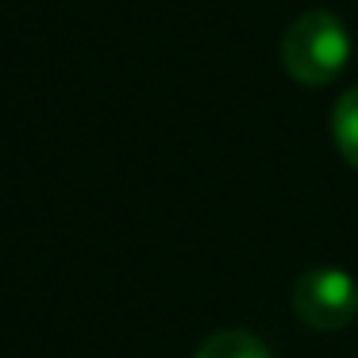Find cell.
I'll return each instance as SVG.
<instances>
[{"mask_svg": "<svg viewBox=\"0 0 358 358\" xmlns=\"http://www.w3.org/2000/svg\"><path fill=\"white\" fill-rule=\"evenodd\" d=\"M293 312L301 324L316 327V331H339L355 320L358 312V285L347 270L335 266H316L304 270L293 285Z\"/></svg>", "mask_w": 358, "mask_h": 358, "instance_id": "2", "label": "cell"}, {"mask_svg": "<svg viewBox=\"0 0 358 358\" xmlns=\"http://www.w3.org/2000/svg\"><path fill=\"white\" fill-rule=\"evenodd\" d=\"M193 358H273V355H270V347H266L255 331L224 327V331H212L208 339L196 347Z\"/></svg>", "mask_w": 358, "mask_h": 358, "instance_id": "3", "label": "cell"}, {"mask_svg": "<svg viewBox=\"0 0 358 358\" xmlns=\"http://www.w3.org/2000/svg\"><path fill=\"white\" fill-rule=\"evenodd\" d=\"M281 70L304 89L331 85L350 62V31L335 12L308 8L281 35Z\"/></svg>", "mask_w": 358, "mask_h": 358, "instance_id": "1", "label": "cell"}, {"mask_svg": "<svg viewBox=\"0 0 358 358\" xmlns=\"http://www.w3.org/2000/svg\"><path fill=\"white\" fill-rule=\"evenodd\" d=\"M331 135H335L339 155L358 170V85L347 89V93L335 101V108H331Z\"/></svg>", "mask_w": 358, "mask_h": 358, "instance_id": "4", "label": "cell"}]
</instances>
